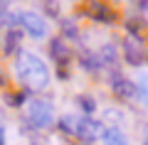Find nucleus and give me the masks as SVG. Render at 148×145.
<instances>
[{
  "mask_svg": "<svg viewBox=\"0 0 148 145\" xmlns=\"http://www.w3.org/2000/svg\"><path fill=\"white\" fill-rule=\"evenodd\" d=\"M79 106L82 111H86V113H91V111H96V101H91V96H79Z\"/></svg>",
  "mask_w": 148,
  "mask_h": 145,
  "instance_id": "obj_16",
  "label": "nucleus"
},
{
  "mask_svg": "<svg viewBox=\"0 0 148 145\" xmlns=\"http://www.w3.org/2000/svg\"><path fill=\"white\" fill-rule=\"evenodd\" d=\"M25 96L22 93H8V106H22Z\"/></svg>",
  "mask_w": 148,
  "mask_h": 145,
  "instance_id": "obj_18",
  "label": "nucleus"
},
{
  "mask_svg": "<svg viewBox=\"0 0 148 145\" xmlns=\"http://www.w3.org/2000/svg\"><path fill=\"white\" fill-rule=\"evenodd\" d=\"M15 74L25 86L35 88V91H42L49 86V69L42 59L32 52H17L15 59Z\"/></svg>",
  "mask_w": 148,
  "mask_h": 145,
  "instance_id": "obj_1",
  "label": "nucleus"
},
{
  "mask_svg": "<svg viewBox=\"0 0 148 145\" xmlns=\"http://www.w3.org/2000/svg\"><path fill=\"white\" fill-rule=\"evenodd\" d=\"M20 39H22L20 30H17V27H10V30H8V35H5V54H8V57H10V54H15V49L20 47Z\"/></svg>",
  "mask_w": 148,
  "mask_h": 145,
  "instance_id": "obj_11",
  "label": "nucleus"
},
{
  "mask_svg": "<svg viewBox=\"0 0 148 145\" xmlns=\"http://www.w3.org/2000/svg\"><path fill=\"white\" fill-rule=\"evenodd\" d=\"M106 128L101 125V120L89 118V116H79V128H77V138H84V140H96V138H104Z\"/></svg>",
  "mask_w": 148,
  "mask_h": 145,
  "instance_id": "obj_5",
  "label": "nucleus"
},
{
  "mask_svg": "<svg viewBox=\"0 0 148 145\" xmlns=\"http://www.w3.org/2000/svg\"><path fill=\"white\" fill-rule=\"evenodd\" d=\"M79 64L86 69V71H96V69L101 67L99 52H89V49H86V52H82V54H79Z\"/></svg>",
  "mask_w": 148,
  "mask_h": 145,
  "instance_id": "obj_9",
  "label": "nucleus"
},
{
  "mask_svg": "<svg viewBox=\"0 0 148 145\" xmlns=\"http://www.w3.org/2000/svg\"><path fill=\"white\" fill-rule=\"evenodd\" d=\"M84 12L91 15L94 20H99V22H116V12L111 10L106 3H101V0H89L86 7H84Z\"/></svg>",
  "mask_w": 148,
  "mask_h": 145,
  "instance_id": "obj_8",
  "label": "nucleus"
},
{
  "mask_svg": "<svg viewBox=\"0 0 148 145\" xmlns=\"http://www.w3.org/2000/svg\"><path fill=\"white\" fill-rule=\"evenodd\" d=\"M0 145H5V133H3V125H0Z\"/></svg>",
  "mask_w": 148,
  "mask_h": 145,
  "instance_id": "obj_20",
  "label": "nucleus"
},
{
  "mask_svg": "<svg viewBox=\"0 0 148 145\" xmlns=\"http://www.w3.org/2000/svg\"><path fill=\"white\" fill-rule=\"evenodd\" d=\"M101 140H104V145H128V138H126L119 128H109Z\"/></svg>",
  "mask_w": 148,
  "mask_h": 145,
  "instance_id": "obj_12",
  "label": "nucleus"
},
{
  "mask_svg": "<svg viewBox=\"0 0 148 145\" xmlns=\"http://www.w3.org/2000/svg\"><path fill=\"white\" fill-rule=\"evenodd\" d=\"M111 91L116 93V99H121V101H131L133 96H136V84L131 81V79H126V76H121V74H114L111 76Z\"/></svg>",
  "mask_w": 148,
  "mask_h": 145,
  "instance_id": "obj_7",
  "label": "nucleus"
},
{
  "mask_svg": "<svg viewBox=\"0 0 148 145\" xmlns=\"http://www.w3.org/2000/svg\"><path fill=\"white\" fill-rule=\"evenodd\" d=\"M12 17H15V12H10L8 7L0 5V25H12Z\"/></svg>",
  "mask_w": 148,
  "mask_h": 145,
  "instance_id": "obj_17",
  "label": "nucleus"
},
{
  "mask_svg": "<svg viewBox=\"0 0 148 145\" xmlns=\"http://www.w3.org/2000/svg\"><path fill=\"white\" fill-rule=\"evenodd\" d=\"M99 59H101V64H106V67H111V64H116V59H119L116 44H114V42H106V44H104V47L99 49Z\"/></svg>",
  "mask_w": 148,
  "mask_h": 145,
  "instance_id": "obj_10",
  "label": "nucleus"
},
{
  "mask_svg": "<svg viewBox=\"0 0 148 145\" xmlns=\"http://www.w3.org/2000/svg\"><path fill=\"white\" fill-rule=\"evenodd\" d=\"M45 7H47L49 15H59V5H54L52 0H45Z\"/></svg>",
  "mask_w": 148,
  "mask_h": 145,
  "instance_id": "obj_19",
  "label": "nucleus"
},
{
  "mask_svg": "<svg viewBox=\"0 0 148 145\" xmlns=\"http://www.w3.org/2000/svg\"><path fill=\"white\" fill-rule=\"evenodd\" d=\"M59 128H62L64 133H69V135H74V138H77L79 118H77V116H62V118H59Z\"/></svg>",
  "mask_w": 148,
  "mask_h": 145,
  "instance_id": "obj_13",
  "label": "nucleus"
},
{
  "mask_svg": "<svg viewBox=\"0 0 148 145\" xmlns=\"http://www.w3.org/2000/svg\"><path fill=\"white\" fill-rule=\"evenodd\" d=\"M136 91H138L136 96H138V99H141L143 103L148 106V74H143V76L138 79V84H136Z\"/></svg>",
  "mask_w": 148,
  "mask_h": 145,
  "instance_id": "obj_15",
  "label": "nucleus"
},
{
  "mask_svg": "<svg viewBox=\"0 0 148 145\" xmlns=\"http://www.w3.org/2000/svg\"><path fill=\"white\" fill-rule=\"evenodd\" d=\"M0 84H3V76H0Z\"/></svg>",
  "mask_w": 148,
  "mask_h": 145,
  "instance_id": "obj_22",
  "label": "nucleus"
},
{
  "mask_svg": "<svg viewBox=\"0 0 148 145\" xmlns=\"http://www.w3.org/2000/svg\"><path fill=\"white\" fill-rule=\"evenodd\" d=\"M49 54H52V59L57 62L59 71H67V64L72 62V47L67 44L64 37H54V39L49 42Z\"/></svg>",
  "mask_w": 148,
  "mask_h": 145,
  "instance_id": "obj_4",
  "label": "nucleus"
},
{
  "mask_svg": "<svg viewBox=\"0 0 148 145\" xmlns=\"http://www.w3.org/2000/svg\"><path fill=\"white\" fill-rule=\"evenodd\" d=\"M27 120H30V125L37 128V130L49 128V125L54 123V108H52V103L45 101V99H32L30 103H27Z\"/></svg>",
  "mask_w": 148,
  "mask_h": 145,
  "instance_id": "obj_2",
  "label": "nucleus"
},
{
  "mask_svg": "<svg viewBox=\"0 0 148 145\" xmlns=\"http://www.w3.org/2000/svg\"><path fill=\"white\" fill-rule=\"evenodd\" d=\"M30 145H42V143H37V140H35V143H30Z\"/></svg>",
  "mask_w": 148,
  "mask_h": 145,
  "instance_id": "obj_21",
  "label": "nucleus"
},
{
  "mask_svg": "<svg viewBox=\"0 0 148 145\" xmlns=\"http://www.w3.org/2000/svg\"><path fill=\"white\" fill-rule=\"evenodd\" d=\"M12 25H20L22 30H25L27 35H32V37H45L49 32L47 20H45L42 15H37L35 10H17L15 17H12Z\"/></svg>",
  "mask_w": 148,
  "mask_h": 145,
  "instance_id": "obj_3",
  "label": "nucleus"
},
{
  "mask_svg": "<svg viewBox=\"0 0 148 145\" xmlns=\"http://www.w3.org/2000/svg\"><path fill=\"white\" fill-rule=\"evenodd\" d=\"M123 59H126L131 67H138V64H143V59H146V47H143V42L138 39V37H126L123 39Z\"/></svg>",
  "mask_w": 148,
  "mask_h": 145,
  "instance_id": "obj_6",
  "label": "nucleus"
},
{
  "mask_svg": "<svg viewBox=\"0 0 148 145\" xmlns=\"http://www.w3.org/2000/svg\"><path fill=\"white\" fill-rule=\"evenodd\" d=\"M62 37L64 39H77V35H79V30H77V22L72 20V17H67V20H62Z\"/></svg>",
  "mask_w": 148,
  "mask_h": 145,
  "instance_id": "obj_14",
  "label": "nucleus"
},
{
  "mask_svg": "<svg viewBox=\"0 0 148 145\" xmlns=\"http://www.w3.org/2000/svg\"><path fill=\"white\" fill-rule=\"evenodd\" d=\"M84 145H89V143H84Z\"/></svg>",
  "mask_w": 148,
  "mask_h": 145,
  "instance_id": "obj_23",
  "label": "nucleus"
}]
</instances>
